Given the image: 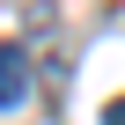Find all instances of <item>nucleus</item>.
<instances>
[{
  "label": "nucleus",
  "mask_w": 125,
  "mask_h": 125,
  "mask_svg": "<svg viewBox=\"0 0 125 125\" xmlns=\"http://www.w3.org/2000/svg\"><path fill=\"white\" fill-rule=\"evenodd\" d=\"M30 96V52L22 44H0V110H15Z\"/></svg>",
  "instance_id": "1"
},
{
  "label": "nucleus",
  "mask_w": 125,
  "mask_h": 125,
  "mask_svg": "<svg viewBox=\"0 0 125 125\" xmlns=\"http://www.w3.org/2000/svg\"><path fill=\"white\" fill-rule=\"evenodd\" d=\"M103 125H125V96H110V103H103Z\"/></svg>",
  "instance_id": "2"
}]
</instances>
